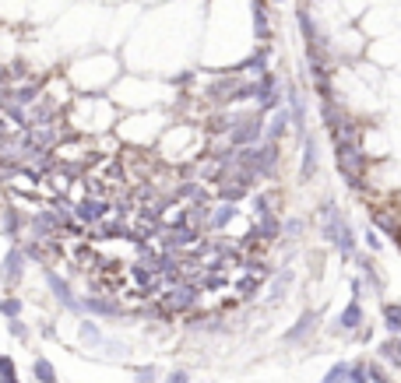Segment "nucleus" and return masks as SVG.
I'll return each instance as SVG.
<instances>
[{"label": "nucleus", "instance_id": "nucleus-1", "mask_svg": "<svg viewBox=\"0 0 401 383\" xmlns=\"http://www.w3.org/2000/svg\"><path fill=\"white\" fill-rule=\"evenodd\" d=\"M320 218H324V239L331 243V246H338L341 253H352L356 250V236H352V229H349V222L341 218V211L327 201V204H320Z\"/></svg>", "mask_w": 401, "mask_h": 383}, {"label": "nucleus", "instance_id": "nucleus-2", "mask_svg": "<svg viewBox=\"0 0 401 383\" xmlns=\"http://www.w3.org/2000/svg\"><path fill=\"white\" fill-rule=\"evenodd\" d=\"M334 155H338V169L345 176V183L352 190H363V176H366V155L359 144H334Z\"/></svg>", "mask_w": 401, "mask_h": 383}, {"label": "nucleus", "instance_id": "nucleus-3", "mask_svg": "<svg viewBox=\"0 0 401 383\" xmlns=\"http://www.w3.org/2000/svg\"><path fill=\"white\" fill-rule=\"evenodd\" d=\"M264 113H243L240 117V124L225 134V141L233 144V148H247V144H257L261 137H264Z\"/></svg>", "mask_w": 401, "mask_h": 383}, {"label": "nucleus", "instance_id": "nucleus-4", "mask_svg": "<svg viewBox=\"0 0 401 383\" xmlns=\"http://www.w3.org/2000/svg\"><path fill=\"white\" fill-rule=\"evenodd\" d=\"M197 296H201V285H197V282H177L173 289L162 296V306H165L169 313H187V309L197 306Z\"/></svg>", "mask_w": 401, "mask_h": 383}, {"label": "nucleus", "instance_id": "nucleus-5", "mask_svg": "<svg viewBox=\"0 0 401 383\" xmlns=\"http://www.w3.org/2000/svg\"><path fill=\"white\" fill-rule=\"evenodd\" d=\"M109 214V201L106 197H81L78 204H74V218H78V222L81 225H99L102 222V218Z\"/></svg>", "mask_w": 401, "mask_h": 383}, {"label": "nucleus", "instance_id": "nucleus-6", "mask_svg": "<svg viewBox=\"0 0 401 383\" xmlns=\"http://www.w3.org/2000/svg\"><path fill=\"white\" fill-rule=\"evenodd\" d=\"M22 275H25V253H22V246H15V250L4 257V264H0V282H4L8 289H18V285H22Z\"/></svg>", "mask_w": 401, "mask_h": 383}, {"label": "nucleus", "instance_id": "nucleus-7", "mask_svg": "<svg viewBox=\"0 0 401 383\" xmlns=\"http://www.w3.org/2000/svg\"><path fill=\"white\" fill-rule=\"evenodd\" d=\"M60 120V105H56L53 99H39L28 105V127H46V124H56Z\"/></svg>", "mask_w": 401, "mask_h": 383}, {"label": "nucleus", "instance_id": "nucleus-8", "mask_svg": "<svg viewBox=\"0 0 401 383\" xmlns=\"http://www.w3.org/2000/svg\"><path fill=\"white\" fill-rule=\"evenodd\" d=\"M285 102H289V113H293L296 134L306 137V99H303V92H300L296 85H289V88H285Z\"/></svg>", "mask_w": 401, "mask_h": 383}, {"label": "nucleus", "instance_id": "nucleus-9", "mask_svg": "<svg viewBox=\"0 0 401 383\" xmlns=\"http://www.w3.org/2000/svg\"><path fill=\"white\" fill-rule=\"evenodd\" d=\"M289 127H293V113H289V105H278V109H275V117L264 124V141H275V144H278Z\"/></svg>", "mask_w": 401, "mask_h": 383}, {"label": "nucleus", "instance_id": "nucleus-10", "mask_svg": "<svg viewBox=\"0 0 401 383\" xmlns=\"http://www.w3.org/2000/svg\"><path fill=\"white\" fill-rule=\"evenodd\" d=\"M46 282H49L53 296L60 299V306H64V309H71V313H81V299H74L71 285H67V282H64L60 275H53V271H46Z\"/></svg>", "mask_w": 401, "mask_h": 383}, {"label": "nucleus", "instance_id": "nucleus-11", "mask_svg": "<svg viewBox=\"0 0 401 383\" xmlns=\"http://www.w3.org/2000/svg\"><path fill=\"white\" fill-rule=\"evenodd\" d=\"M317 316H320V313L306 309V313L296 320V327H293V331H285V345H300V341H306V338H310V331L317 327Z\"/></svg>", "mask_w": 401, "mask_h": 383}, {"label": "nucleus", "instance_id": "nucleus-12", "mask_svg": "<svg viewBox=\"0 0 401 383\" xmlns=\"http://www.w3.org/2000/svg\"><path fill=\"white\" fill-rule=\"evenodd\" d=\"M359 327H363V306H359V299H352L345 309H341L334 331H359Z\"/></svg>", "mask_w": 401, "mask_h": 383}, {"label": "nucleus", "instance_id": "nucleus-13", "mask_svg": "<svg viewBox=\"0 0 401 383\" xmlns=\"http://www.w3.org/2000/svg\"><path fill=\"white\" fill-rule=\"evenodd\" d=\"M317 162H320V158H317V141L306 134V137H303V166H300V180H313V176H317Z\"/></svg>", "mask_w": 401, "mask_h": 383}, {"label": "nucleus", "instance_id": "nucleus-14", "mask_svg": "<svg viewBox=\"0 0 401 383\" xmlns=\"http://www.w3.org/2000/svg\"><path fill=\"white\" fill-rule=\"evenodd\" d=\"M42 99V81L35 78V81H28V85H18V88H11V102H18V105H32V102H39Z\"/></svg>", "mask_w": 401, "mask_h": 383}, {"label": "nucleus", "instance_id": "nucleus-15", "mask_svg": "<svg viewBox=\"0 0 401 383\" xmlns=\"http://www.w3.org/2000/svg\"><path fill=\"white\" fill-rule=\"evenodd\" d=\"M236 78H222V81H215L204 95L211 99V102H218V105H229V102H233V92H236Z\"/></svg>", "mask_w": 401, "mask_h": 383}, {"label": "nucleus", "instance_id": "nucleus-16", "mask_svg": "<svg viewBox=\"0 0 401 383\" xmlns=\"http://www.w3.org/2000/svg\"><path fill=\"white\" fill-rule=\"evenodd\" d=\"M264 243H271V239H278L281 236V222H278V214H271V211H264V214H257V229H254Z\"/></svg>", "mask_w": 401, "mask_h": 383}, {"label": "nucleus", "instance_id": "nucleus-17", "mask_svg": "<svg viewBox=\"0 0 401 383\" xmlns=\"http://www.w3.org/2000/svg\"><path fill=\"white\" fill-rule=\"evenodd\" d=\"M127 225L120 222V218H117V222H106V218H102V222L95 225V232H88L92 239H127Z\"/></svg>", "mask_w": 401, "mask_h": 383}, {"label": "nucleus", "instance_id": "nucleus-18", "mask_svg": "<svg viewBox=\"0 0 401 383\" xmlns=\"http://www.w3.org/2000/svg\"><path fill=\"white\" fill-rule=\"evenodd\" d=\"M22 229H25V218H22V211H18L15 204H8V207H4V236L18 239V236H22Z\"/></svg>", "mask_w": 401, "mask_h": 383}, {"label": "nucleus", "instance_id": "nucleus-19", "mask_svg": "<svg viewBox=\"0 0 401 383\" xmlns=\"http://www.w3.org/2000/svg\"><path fill=\"white\" fill-rule=\"evenodd\" d=\"M254 28H257V39L268 42L271 39V22H268V8L264 0H254Z\"/></svg>", "mask_w": 401, "mask_h": 383}, {"label": "nucleus", "instance_id": "nucleus-20", "mask_svg": "<svg viewBox=\"0 0 401 383\" xmlns=\"http://www.w3.org/2000/svg\"><path fill=\"white\" fill-rule=\"evenodd\" d=\"M233 218H236V204H225V201H222V204L211 211V218H208V229H225Z\"/></svg>", "mask_w": 401, "mask_h": 383}, {"label": "nucleus", "instance_id": "nucleus-21", "mask_svg": "<svg viewBox=\"0 0 401 383\" xmlns=\"http://www.w3.org/2000/svg\"><path fill=\"white\" fill-rule=\"evenodd\" d=\"M81 309H85V313H95V316H120V306L109 303V299H85Z\"/></svg>", "mask_w": 401, "mask_h": 383}, {"label": "nucleus", "instance_id": "nucleus-22", "mask_svg": "<svg viewBox=\"0 0 401 383\" xmlns=\"http://www.w3.org/2000/svg\"><path fill=\"white\" fill-rule=\"evenodd\" d=\"M240 117H243V113H218V117L208 120V130H211V134H229V130L240 124Z\"/></svg>", "mask_w": 401, "mask_h": 383}, {"label": "nucleus", "instance_id": "nucleus-23", "mask_svg": "<svg viewBox=\"0 0 401 383\" xmlns=\"http://www.w3.org/2000/svg\"><path fill=\"white\" fill-rule=\"evenodd\" d=\"M169 197H173V201H208V194L201 190V183H180Z\"/></svg>", "mask_w": 401, "mask_h": 383}, {"label": "nucleus", "instance_id": "nucleus-24", "mask_svg": "<svg viewBox=\"0 0 401 383\" xmlns=\"http://www.w3.org/2000/svg\"><path fill=\"white\" fill-rule=\"evenodd\" d=\"M296 22H300V28H303V39L306 42H324V35L317 32V25H313V18H310V11H296Z\"/></svg>", "mask_w": 401, "mask_h": 383}, {"label": "nucleus", "instance_id": "nucleus-25", "mask_svg": "<svg viewBox=\"0 0 401 383\" xmlns=\"http://www.w3.org/2000/svg\"><path fill=\"white\" fill-rule=\"evenodd\" d=\"M218 197L225 201V204H236V201H243L247 197V187H240V183H218Z\"/></svg>", "mask_w": 401, "mask_h": 383}, {"label": "nucleus", "instance_id": "nucleus-26", "mask_svg": "<svg viewBox=\"0 0 401 383\" xmlns=\"http://www.w3.org/2000/svg\"><path fill=\"white\" fill-rule=\"evenodd\" d=\"M240 71H254V74H264V71H268V49H257L254 57H247V60L240 64Z\"/></svg>", "mask_w": 401, "mask_h": 383}, {"label": "nucleus", "instance_id": "nucleus-27", "mask_svg": "<svg viewBox=\"0 0 401 383\" xmlns=\"http://www.w3.org/2000/svg\"><path fill=\"white\" fill-rule=\"evenodd\" d=\"M384 327H387L391 334H401V306L398 303L384 306Z\"/></svg>", "mask_w": 401, "mask_h": 383}, {"label": "nucleus", "instance_id": "nucleus-28", "mask_svg": "<svg viewBox=\"0 0 401 383\" xmlns=\"http://www.w3.org/2000/svg\"><path fill=\"white\" fill-rule=\"evenodd\" d=\"M32 373H35V380H39V383H56V369H53V362H49V359H35Z\"/></svg>", "mask_w": 401, "mask_h": 383}, {"label": "nucleus", "instance_id": "nucleus-29", "mask_svg": "<svg viewBox=\"0 0 401 383\" xmlns=\"http://www.w3.org/2000/svg\"><path fill=\"white\" fill-rule=\"evenodd\" d=\"M289 285H293V271H281V275H275V289H271V303H278L285 292H289Z\"/></svg>", "mask_w": 401, "mask_h": 383}, {"label": "nucleus", "instance_id": "nucleus-30", "mask_svg": "<svg viewBox=\"0 0 401 383\" xmlns=\"http://www.w3.org/2000/svg\"><path fill=\"white\" fill-rule=\"evenodd\" d=\"M373 222H377V225H380V229H384L391 239H398V236H401V232H398V222H394V214H387V211H377V214H373Z\"/></svg>", "mask_w": 401, "mask_h": 383}, {"label": "nucleus", "instance_id": "nucleus-31", "mask_svg": "<svg viewBox=\"0 0 401 383\" xmlns=\"http://www.w3.org/2000/svg\"><path fill=\"white\" fill-rule=\"evenodd\" d=\"M349 369H352L349 362H334V366H331V373H327L320 383H349Z\"/></svg>", "mask_w": 401, "mask_h": 383}, {"label": "nucleus", "instance_id": "nucleus-32", "mask_svg": "<svg viewBox=\"0 0 401 383\" xmlns=\"http://www.w3.org/2000/svg\"><path fill=\"white\" fill-rule=\"evenodd\" d=\"M22 253H25L28 260H35V264H42V260H46V253H42V243H39V239H25V243H22Z\"/></svg>", "mask_w": 401, "mask_h": 383}, {"label": "nucleus", "instance_id": "nucleus-33", "mask_svg": "<svg viewBox=\"0 0 401 383\" xmlns=\"http://www.w3.org/2000/svg\"><path fill=\"white\" fill-rule=\"evenodd\" d=\"M380 355L391 359L394 366H401V338H391L387 345H380Z\"/></svg>", "mask_w": 401, "mask_h": 383}, {"label": "nucleus", "instance_id": "nucleus-34", "mask_svg": "<svg viewBox=\"0 0 401 383\" xmlns=\"http://www.w3.org/2000/svg\"><path fill=\"white\" fill-rule=\"evenodd\" d=\"M359 267H363V278L370 282V289H373V292H384V282H380V275L373 271V264H370V260H359Z\"/></svg>", "mask_w": 401, "mask_h": 383}, {"label": "nucleus", "instance_id": "nucleus-35", "mask_svg": "<svg viewBox=\"0 0 401 383\" xmlns=\"http://www.w3.org/2000/svg\"><path fill=\"white\" fill-rule=\"evenodd\" d=\"M240 267L247 271V275H257V278H261V275H268V271H271V267H268V264H261L257 257H243V260H240Z\"/></svg>", "mask_w": 401, "mask_h": 383}, {"label": "nucleus", "instance_id": "nucleus-36", "mask_svg": "<svg viewBox=\"0 0 401 383\" xmlns=\"http://www.w3.org/2000/svg\"><path fill=\"white\" fill-rule=\"evenodd\" d=\"M81 341H85V345H102V334H99V327H95V323L81 320Z\"/></svg>", "mask_w": 401, "mask_h": 383}, {"label": "nucleus", "instance_id": "nucleus-37", "mask_svg": "<svg viewBox=\"0 0 401 383\" xmlns=\"http://www.w3.org/2000/svg\"><path fill=\"white\" fill-rule=\"evenodd\" d=\"M134 380H138V383H155V380H158V369H155V366H138V369H134Z\"/></svg>", "mask_w": 401, "mask_h": 383}, {"label": "nucleus", "instance_id": "nucleus-38", "mask_svg": "<svg viewBox=\"0 0 401 383\" xmlns=\"http://www.w3.org/2000/svg\"><path fill=\"white\" fill-rule=\"evenodd\" d=\"M281 232L289 239H300L303 236V222H300V218H289V222H281Z\"/></svg>", "mask_w": 401, "mask_h": 383}, {"label": "nucleus", "instance_id": "nucleus-39", "mask_svg": "<svg viewBox=\"0 0 401 383\" xmlns=\"http://www.w3.org/2000/svg\"><path fill=\"white\" fill-rule=\"evenodd\" d=\"M0 313H4L8 320H15V316L22 313V303H18V299H0Z\"/></svg>", "mask_w": 401, "mask_h": 383}, {"label": "nucleus", "instance_id": "nucleus-40", "mask_svg": "<svg viewBox=\"0 0 401 383\" xmlns=\"http://www.w3.org/2000/svg\"><path fill=\"white\" fill-rule=\"evenodd\" d=\"M366 376H370L373 383H391V376H387V373H384L377 362H366Z\"/></svg>", "mask_w": 401, "mask_h": 383}, {"label": "nucleus", "instance_id": "nucleus-41", "mask_svg": "<svg viewBox=\"0 0 401 383\" xmlns=\"http://www.w3.org/2000/svg\"><path fill=\"white\" fill-rule=\"evenodd\" d=\"M11 376H18L15 373V359L11 355H0V380H11Z\"/></svg>", "mask_w": 401, "mask_h": 383}, {"label": "nucleus", "instance_id": "nucleus-42", "mask_svg": "<svg viewBox=\"0 0 401 383\" xmlns=\"http://www.w3.org/2000/svg\"><path fill=\"white\" fill-rule=\"evenodd\" d=\"M201 285L211 289V292H218V289H225V278L222 275H201Z\"/></svg>", "mask_w": 401, "mask_h": 383}, {"label": "nucleus", "instance_id": "nucleus-43", "mask_svg": "<svg viewBox=\"0 0 401 383\" xmlns=\"http://www.w3.org/2000/svg\"><path fill=\"white\" fill-rule=\"evenodd\" d=\"M349 383H370V376H366V362H359V366L349 369Z\"/></svg>", "mask_w": 401, "mask_h": 383}, {"label": "nucleus", "instance_id": "nucleus-44", "mask_svg": "<svg viewBox=\"0 0 401 383\" xmlns=\"http://www.w3.org/2000/svg\"><path fill=\"white\" fill-rule=\"evenodd\" d=\"M236 289H240V296H243V299H250V296L257 292V282H254V275H250V278H243Z\"/></svg>", "mask_w": 401, "mask_h": 383}, {"label": "nucleus", "instance_id": "nucleus-45", "mask_svg": "<svg viewBox=\"0 0 401 383\" xmlns=\"http://www.w3.org/2000/svg\"><path fill=\"white\" fill-rule=\"evenodd\" d=\"M8 327H11V334H15V338H28V327H25L18 316H15V320H8Z\"/></svg>", "mask_w": 401, "mask_h": 383}, {"label": "nucleus", "instance_id": "nucleus-46", "mask_svg": "<svg viewBox=\"0 0 401 383\" xmlns=\"http://www.w3.org/2000/svg\"><path fill=\"white\" fill-rule=\"evenodd\" d=\"M254 211H257V214H264V211H271V197H264V194H257V197H254Z\"/></svg>", "mask_w": 401, "mask_h": 383}, {"label": "nucleus", "instance_id": "nucleus-47", "mask_svg": "<svg viewBox=\"0 0 401 383\" xmlns=\"http://www.w3.org/2000/svg\"><path fill=\"white\" fill-rule=\"evenodd\" d=\"M165 383H190V373H183V369H177L173 376H169Z\"/></svg>", "mask_w": 401, "mask_h": 383}, {"label": "nucleus", "instance_id": "nucleus-48", "mask_svg": "<svg viewBox=\"0 0 401 383\" xmlns=\"http://www.w3.org/2000/svg\"><path fill=\"white\" fill-rule=\"evenodd\" d=\"M4 85H11V71H8L4 64H0V88H4Z\"/></svg>", "mask_w": 401, "mask_h": 383}, {"label": "nucleus", "instance_id": "nucleus-49", "mask_svg": "<svg viewBox=\"0 0 401 383\" xmlns=\"http://www.w3.org/2000/svg\"><path fill=\"white\" fill-rule=\"evenodd\" d=\"M0 383H18V380H15V376H11V380H0Z\"/></svg>", "mask_w": 401, "mask_h": 383}]
</instances>
